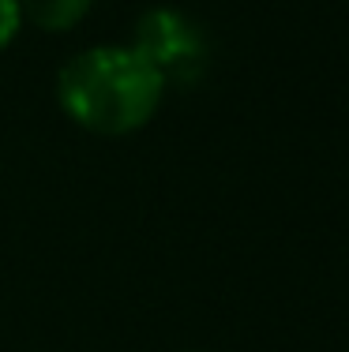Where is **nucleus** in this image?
<instances>
[{
	"label": "nucleus",
	"mask_w": 349,
	"mask_h": 352,
	"mask_svg": "<svg viewBox=\"0 0 349 352\" xmlns=\"http://www.w3.org/2000/svg\"><path fill=\"white\" fill-rule=\"evenodd\" d=\"M165 82L131 45H94L56 75L61 109L94 135H131L158 113Z\"/></svg>",
	"instance_id": "obj_1"
},
{
	"label": "nucleus",
	"mask_w": 349,
	"mask_h": 352,
	"mask_svg": "<svg viewBox=\"0 0 349 352\" xmlns=\"http://www.w3.org/2000/svg\"><path fill=\"white\" fill-rule=\"evenodd\" d=\"M131 49L162 75L165 87H195L211 53L203 27L177 8H151L139 15Z\"/></svg>",
	"instance_id": "obj_2"
},
{
	"label": "nucleus",
	"mask_w": 349,
	"mask_h": 352,
	"mask_svg": "<svg viewBox=\"0 0 349 352\" xmlns=\"http://www.w3.org/2000/svg\"><path fill=\"white\" fill-rule=\"evenodd\" d=\"M94 8V0H19L23 19H30L45 34H64Z\"/></svg>",
	"instance_id": "obj_3"
},
{
	"label": "nucleus",
	"mask_w": 349,
	"mask_h": 352,
	"mask_svg": "<svg viewBox=\"0 0 349 352\" xmlns=\"http://www.w3.org/2000/svg\"><path fill=\"white\" fill-rule=\"evenodd\" d=\"M23 27V12H19V0H0V53L15 41Z\"/></svg>",
	"instance_id": "obj_4"
}]
</instances>
